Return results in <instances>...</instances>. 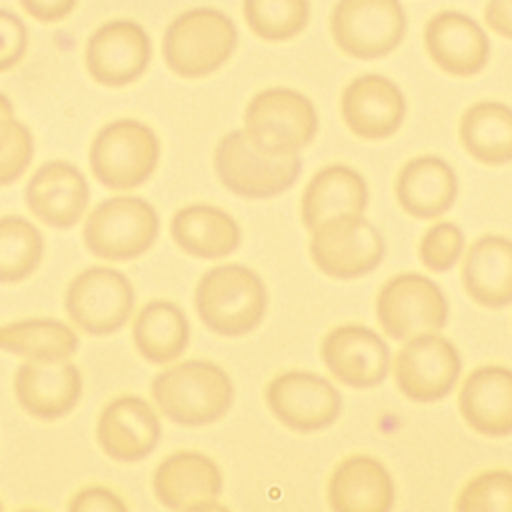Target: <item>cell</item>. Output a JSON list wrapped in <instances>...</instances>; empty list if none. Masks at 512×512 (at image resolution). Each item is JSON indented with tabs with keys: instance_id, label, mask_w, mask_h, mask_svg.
<instances>
[{
	"instance_id": "6da1fadb",
	"label": "cell",
	"mask_w": 512,
	"mask_h": 512,
	"mask_svg": "<svg viewBox=\"0 0 512 512\" xmlns=\"http://www.w3.org/2000/svg\"><path fill=\"white\" fill-rule=\"evenodd\" d=\"M152 396L164 416L184 426H202L226 414L234 398L230 376L206 360H188L160 372Z\"/></svg>"
},
{
	"instance_id": "7a4b0ae2",
	"label": "cell",
	"mask_w": 512,
	"mask_h": 512,
	"mask_svg": "<svg viewBox=\"0 0 512 512\" xmlns=\"http://www.w3.org/2000/svg\"><path fill=\"white\" fill-rule=\"evenodd\" d=\"M238 32L220 10L200 6L178 14L162 38L168 68L182 78H202L218 70L234 52Z\"/></svg>"
},
{
	"instance_id": "3957f363",
	"label": "cell",
	"mask_w": 512,
	"mask_h": 512,
	"mask_svg": "<svg viewBox=\"0 0 512 512\" xmlns=\"http://www.w3.org/2000/svg\"><path fill=\"white\" fill-rule=\"evenodd\" d=\"M266 300L262 278L242 264L208 270L194 296L200 320L220 336H242L254 330L264 318Z\"/></svg>"
},
{
	"instance_id": "277c9868",
	"label": "cell",
	"mask_w": 512,
	"mask_h": 512,
	"mask_svg": "<svg viewBox=\"0 0 512 512\" xmlns=\"http://www.w3.org/2000/svg\"><path fill=\"white\" fill-rule=\"evenodd\" d=\"M318 130L314 104L292 88L258 92L244 112V132L252 144L272 156L296 154Z\"/></svg>"
},
{
	"instance_id": "5b68a950",
	"label": "cell",
	"mask_w": 512,
	"mask_h": 512,
	"mask_svg": "<svg viewBox=\"0 0 512 512\" xmlns=\"http://www.w3.org/2000/svg\"><path fill=\"white\" fill-rule=\"evenodd\" d=\"M214 168L230 192L244 198H272L296 182L302 162L298 154H266L244 130H232L216 146Z\"/></svg>"
},
{
	"instance_id": "8992f818",
	"label": "cell",
	"mask_w": 512,
	"mask_h": 512,
	"mask_svg": "<svg viewBox=\"0 0 512 512\" xmlns=\"http://www.w3.org/2000/svg\"><path fill=\"white\" fill-rule=\"evenodd\" d=\"M160 158V142L154 130L134 118L106 124L90 148L94 176L108 188L128 190L154 172Z\"/></svg>"
},
{
	"instance_id": "52a82bcc",
	"label": "cell",
	"mask_w": 512,
	"mask_h": 512,
	"mask_svg": "<svg viewBox=\"0 0 512 512\" xmlns=\"http://www.w3.org/2000/svg\"><path fill=\"white\" fill-rule=\"evenodd\" d=\"M158 234L156 210L138 196H114L100 202L84 224L88 250L108 260L144 254Z\"/></svg>"
},
{
	"instance_id": "ba28073f",
	"label": "cell",
	"mask_w": 512,
	"mask_h": 512,
	"mask_svg": "<svg viewBox=\"0 0 512 512\" xmlns=\"http://www.w3.org/2000/svg\"><path fill=\"white\" fill-rule=\"evenodd\" d=\"M330 30L338 48L348 56L374 60L402 42L406 16L398 0H338Z\"/></svg>"
},
{
	"instance_id": "9c48e42d",
	"label": "cell",
	"mask_w": 512,
	"mask_h": 512,
	"mask_svg": "<svg viewBox=\"0 0 512 512\" xmlns=\"http://www.w3.org/2000/svg\"><path fill=\"white\" fill-rule=\"evenodd\" d=\"M382 330L394 340H410L440 330L448 318V302L436 282L406 272L388 280L376 300Z\"/></svg>"
},
{
	"instance_id": "30bf717a",
	"label": "cell",
	"mask_w": 512,
	"mask_h": 512,
	"mask_svg": "<svg viewBox=\"0 0 512 512\" xmlns=\"http://www.w3.org/2000/svg\"><path fill=\"white\" fill-rule=\"evenodd\" d=\"M310 256L332 278H358L382 262L384 240L362 214L336 216L312 230Z\"/></svg>"
},
{
	"instance_id": "8fae6325",
	"label": "cell",
	"mask_w": 512,
	"mask_h": 512,
	"mask_svg": "<svg viewBox=\"0 0 512 512\" xmlns=\"http://www.w3.org/2000/svg\"><path fill=\"white\" fill-rule=\"evenodd\" d=\"M134 308L128 278L112 268L96 266L80 272L68 286V316L90 334H110L126 324Z\"/></svg>"
},
{
	"instance_id": "7c38bea8",
	"label": "cell",
	"mask_w": 512,
	"mask_h": 512,
	"mask_svg": "<svg viewBox=\"0 0 512 512\" xmlns=\"http://www.w3.org/2000/svg\"><path fill=\"white\" fill-rule=\"evenodd\" d=\"M462 362L456 346L434 332L408 340L396 356L394 380L414 402H436L454 388Z\"/></svg>"
},
{
	"instance_id": "4fadbf2b",
	"label": "cell",
	"mask_w": 512,
	"mask_h": 512,
	"mask_svg": "<svg viewBox=\"0 0 512 512\" xmlns=\"http://www.w3.org/2000/svg\"><path fill=\"white\" fill-rule=\"evenodd\" d=\"M274 416L296 432H316L330 426L340 410V392L322 376L290 370L276 376L266 390Z\"/></svg>"
},
{
	"instance_id": "5bb4252c",
	"label": "cell",
	"mask_w": 512,
	"mask_h": 512,
	"mask_svg": "<svg viewBox=\"0 0 512 512\" xmlns=\"http://www.w3.org/2000/svg\"><path fill=\"white\" fill-rule=\"evenodd\" d=\"M148 32L134 20L118 18L102 24L86 44V68L104 86H126L138 80L150 62Z\"/></svg>"
},
{
	"instance_id": "9a60e30c",
	"label": "cell",
	"mask_w": 512,
	"mask_h": 512,
	"mask_svg": "<svg viewBox=\"0 0 512 512\" xmlns=\"http://www.w3.org/2000/svg\"><path fill=\"white\" fill-rule=\"evenodd\" d=\"M322 360L338 382L352 388L378 386L390 368L386 342L358 324L330 330L322 342Z\"/></svg>"
},
{
	"instance_id": "2e32d148",
	"label": "cell",
	"mask_w": 512,
	"mask_h": 512,
	"mask_svg": "<svg viewBox=\"0 0 512 512\" xmlns=\"http://www.w3.org/2000/svg\"><path fill=\"white\" fill-rule=\"evenodd\" d=\"M340 112L360 138L380 140L394 134L406 114V100L400 88L380 74H362L342 92Z\"/></svg>"
},
{
	"instance_id": "e0dca14e",
	"label": "cell",
	"mask_w": 512,
	"mask_h": 512,
	"mask_svg": "<svg viewBox=\"0 0 512 512\" xmlns=\"http://www.w3.org/2000/svg\"><path fill=\"white\" fill-rule=\"evenodd\" d=\"M428 56L452 76L478 74L490 58L486 32L464 12L444 10L434 14L424 28Z\"/></svg>"
},
{
	"instance_id": "ac0fdd59",
	"label": "cell",
	"mask_w": 512,
	"mask_h": 512,
	"mask_svg": "<svg viewBox=\"0 0 512 512\" xmlns=\"http://www.w3.org/2000/svg\"><path fill=\"white\" fill-rule=\"evenodd\" d=\"M14 392L26 412L52 420L76 406L82 392V376L64 358H30L16 372Z\"/></svg>"
},
{
	"instance_id": "d6986e66",
	"label": "cell",
	"mask_w": 512,
	"mask_h": 512,
	"mask_svg": "<svg viewBox=\"0 0 512 512\" xmlns=\"http://www.w3.org/2000/svg\"><path fill=\"white\" fill-rule=\"evenodd\" d=\"M222 490L218 466L200 452H176L154 472L156 498L172 510H210Z\"/></svg>"
},
{
	"instance_id": "ffe728a7",
	"label": "cell",
	"mask_w": 512,
	"mask_h": 512,
	"mask_svg": "<svg viewBox=\"0 0 512 512\" xmlns=\"http://www.w3.org/2000/svg\"><path fill=\"white\" fill-rule=\"evenodd\" d=\"M96 436L110 458L136 462L156 448L160 440V422L146 400L138 396H120L102 410Z\"/></svg>"
},
{
	"instance_id": "44dd1931",
	"label": "cell",
	"mask_w": 512,
	"mask_h": 512,
	"mask_svg": "<svg viewBox=\"0 0 512 512\" xmlns=\"http://www.w3.org/2000/svg\"><path fill=\"white\" fill-rule=\"evenodd\" d=\"M26 204L42 222L54 228H70L88 204V184L76 166L60 160L48 162L30 178Z\"/></svg>"
},
{
	"instance_id": "7402d4cb",
	"label": "cell",
	"mask_w": 512,
	"mask_h": 512,
	"mask_svg": "<svg viewBox=\"0 0 512 512\" xmlns=\"http://www.w3.org/2000/svg\"><path fill=\"white\" fill-rule=\"evenodd\" d=\"M458 406L472 430L486 436L512 434V370L476 368L460 388Z\"/></svg>"
},
{
	"instance_id": "603a6c76",
	"label": "cell",
	"mask_w": 512,
	"mask_h": 512,
	"mask_svg": "<svg viewBox=\"0 0 512 512\" xmlns=\"http://www.w3.org/2000/svg\"><path fill=\"white\" fill-rule=\"evenodd\" d=\"M328 502L338 512H386L394 504L392 476L370 456H350L328 480Z\"/></svg>"
},
{
	"instance_id": "cb8c5ba5",
	"label": "cell",
	"mask_w": 512,
	"mask_h": 512,
	"mask_svg": "<svg viewBox=\"0 0 512 512\" xmlns=\"http://www.w3.org/2000/svg\"><path fill=\"white\" fill-rule=\"evenodd\" d=\"M456 194V174L438 156H416L408 160L396 178V198L416 218H436L448 212Z\"/></svg>"
},
{
	"instance_id": "d4e9b609",
	"label": "cell",
	"mask_w": 512,
	"mask_h": 512,
	"mask_svg": "<svg viewBox=\"0 0 512 512\" xmlns=\"http://www.w3.org/2000/svg\"><path fill=\"white\" fill-rule=\"evenodd\" d=\"M368 202L364 178L342 164L322 168L302 194V220L308 230L336 216H358Z\"/></svg>"
},
{
	"instance_id": "484cf974",
	"label": "cell",
	"mask_w": 512,
	"mask_h": 512,
	"mask_svg": "<svg viewBox=\"0 0 512 512\" xmlns=\"http://www.w3.org/2000/svg\"><path fill=\"white\" fill-rule=\"evenodd\" d=\"M462 280L466 292L480 306L512 304V240L504 236L478 238L466 254Z\"/></svg>"
},
{
	"instance_id": "4316f807",
	"label": "cell",
	"mask_w": 512,
	"mask_h": 512,
	"mask_svg": "<svg viewBox=\"0 0 512 512\" xmlns=\"http://www.w3.org/2000/svg\"><path fill=\"white\" fill-rule=\"evenodd\" d=\"M176 244L196 258H224L240 244L236 220L208 204H192L178 210L170 226Z\"/></svg>"
},
{
	"instance_id": "83f0119b",
	"label": "cell",
	"mask_w": 512,
	"mask_h": 512,
	"mask_svg": "<svg viewBox=\"0 0 512 512\" xmlns=\"http://www.w3.org/2000/svg\"><path fill=\"white\" fill-rule=\"evenodd\" d=\"M460 140L466 152L484 164L512 160V108L484 100L472 104L460 120Z\"/></svg>"
},
{
	"instance_id": "f1b7e54d",
	"label": "cell",
	"mask_w": 512,
	"mask_h": 512,
	"mask_svg": "<svg viewBox=\"0 0 512 512\" xmlns=\"http://www.w3.org/2000/svg\"><path fill=\"white\" fill-rule=\"evenodd\" d=\"M188 334L190 328L184 312L166 300L148 302L134 322L136 348L154 364L178 358L188 346Z\"/></svg>"
},
{
	"instance_id": "f546056e",
	"label": "cell",
	"mask_w": 512,
	"mask_h": 512,
	"mask_svg": "<svg viewBox=\"0 0 512 512\" xmlns=\"http://www.w3.org/2000/svg\"><path fill=\"white\" fill-rule=\"evenodd\" d=\"M78 348L76 332L52 318L20 320L0 326V350L28 358H68Z\"/></svg>"
},
{
	"instance_id": "4dcf8cb0",
	"label": "cell",
	"mask_w": 512,
	"mask_h": 512,
	"mask_svg": "<svg viewBox=\"0 0 512 512\" xmlns=\"http://www.w3.org/2000/svg\"><path fill=\"white\" fill-rule=\"evenodd\" d=\"M42 234L22 216L0 218V282L26 278L40 262Z\"/></svg>"
},
{
	"instance_id": "1f68e13d",
	"label": "cell",
	"mask_w": 512,
	"mask_h": 512,
	"mask_svg": "<svg viewBox=\"0 0 512 512\" xmlns=\"http://www.w3.org/2000/svg\"><path fill=\"white\" fill-rule=\"evenodd\" d=\"M242 10L248 28L268 42L300 34L310 16L308 0H244Z\"/></svg>"
},
{
	"instance_id": "d6a6232c",
	"label": "cell",
	"mask_w": 512,
	"mask_h": 512,
	"mask_svg": "<svg viewBox=\"0 0 512 512\" xmlns=\"http://www.w3.org/2000/svg\"><path fill=\"white\" fill-rule=\"evenodd\" d=\"M456 510L512 512V472L488 470L472 478L458 494Z\"/></svg>"
},
{
	"instance_id": "836d02e7",
	"label": "cell",
	"mask_w": 512,
	"mask_h": 512,
	"mask_svg": "<svg viewBox=\"0 0 512 512\" xmlns=\"http://www.w3.org/2000/svg\"><path fill=\"white\" fill-rule=\"evenodd\" d=\"M34 154L32 132L16 120L14 112L0 114V186L14 182Z\"/></svg>"
},
{
	"instance_id": "e575fe53",
	"label": "cell",
	"mask_w": 512,
	"mask_h": 512,
	"mask_svg": "<svg viewBox=\"0 0 512 512\" xmlns=\"http://www.w3.org/2000/svg\"><path fill=\"white\" fill-rule=\"evenodd\" d=\"M464 248V234L452 222H438L432 224L418 246V254L422 264L434 272L450 270Z\"/></svg>"
},
{
	"instance_id": "d590c367",
	"label": "cell",
	"mask_w": 512,
	"mask_h": 512,
	"mask_svg": "<svg viewBox=\"0 0 512 512\" xmlns=\"http://www.w3.org/2000/svg\"><path fill=\"white\" fill-rule=\"evenodd\" d=\"M28 46V30L24 22L0 8V72L16 66Z\"/></svg>"
},
{
	"instance_id": "8d00e7d4",
	"label": "cell",
	"mask_w": 512,
	"mask_h": 512,
	"mask_svg": "<svg viewBox=\"0 0 512 512\" xmlns=\"http://www.w3.org/2000/svg\"><path fill=\"white\" fill-rule=\"evenodd\" d=\"M68 508L70 510H86V512H92V510L122 512V510H126V504L112 490H106L102 486H90V488H84L78 494H74Z\"/></svg>"
},
{
	"instance_id": "74e56055",
	"label": "cell",
	"mask_w": 512,
	"mask_h": 512,
	"mask_svg": "<svg viewBox=\"0 0 512 512\" xmlns=\"http://www.w3.org/2000/svg\"><path fill=\"white\" fill-rule=\"evenodd\" d=\"M32 18L40 22H58L66 18L78 0H18Z\"/></svg>"
},
{
	"instance_id": "f35d334b",
	"label": "cell",
	"mask_w": 512,
	"mask_h": 512,
	"mask_svg": "<svg viewBox=\"0 0 512 512\" xmlns=\"http://www.w3.org/2000/svg\"><path fill=\"white\" fill-rule=\"evenodd\" d=\"M484 20L490 30L512 40V0H488Z\"/></svg>"
},
{
	"instance_id": "ab89813d",
	"label": "cell",
	"mask_w": 512,
	"mask_h": 512,
	"mask_svg": "<svg viewBox=\"0 0 512 512\" xmlns=\"http://www.w3.org/2000/svg\"><path fill=\"white\" fill-rule=\"evenodd\" d=\"M6 112H14V108H12V102L8 100V96L0 92V114H6Z\"/></svg>"
},
{
	"instance_id": "60d3db41",
	"label": "cell",
	"mask_w": 512,
	"mask_h": 512,
	"mask_svg": "<svg viewBox=\"0 0 512 512\" xmlns=\"http://www.w3.org/2000/svg\"><path fill=\"white\" fill-rule=\"evenodd\" d=\"M0 508H2V504H0Z\"/></svg>"
}]
</instances>
